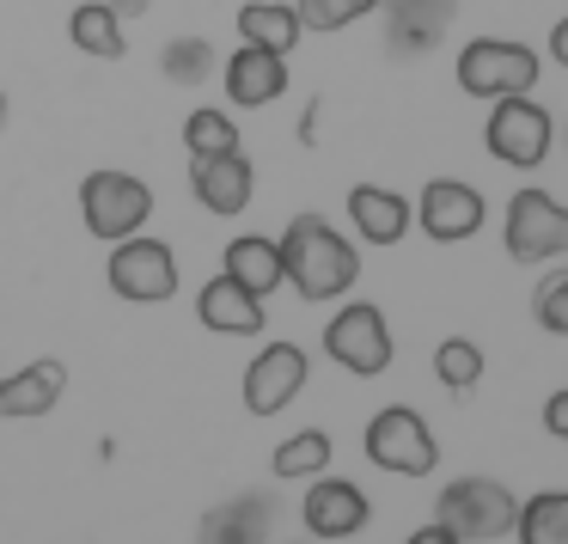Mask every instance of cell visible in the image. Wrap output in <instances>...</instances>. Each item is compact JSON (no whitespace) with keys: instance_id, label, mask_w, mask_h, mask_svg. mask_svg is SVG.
<instances>
[{"instance_id":"10","label":"cell","mask_w":568,"mask_h":544,"mask_svg":"<svg viewBox=\"0 0 568 544\" xmlns=\"http://www.w3.org/2000/svg\"><path fill=\"white\" fill-rule=\"evenodd\" d=\"M409 214L422 221V233L434 245H458V239H477L483 233V190L477 184H458V178H428L422 184V202H409Z\"/></svg>"},{"instance_id":"29","label":"cell","mask_w":568,"mask_h":544,"mask_svg":"<svg viewBox=\"0 0 568 544\" xmlns=\"http://www.w3.org/2000/svg\"><path fill=\"white\" fill-rule=\"evenodd\" d=\"M531 319L544 324L550 336H568V270H550L531 294Z\"/></svg>"},{"instance_id":"8","label":"cell","mask_w":568,"mask_h":544,"mask_svg":"<svg viewBox=\"0 0 568 544\" xmlns=\"http://www.w3.org/2000/svg\"><path fill=\"white\" fill-rule=\"evenodd\" d=\"M501 239H507V258L514 263L568 258V209L550 197V190H514L507 221H501Z\"/></svg>"},{"instance_id":"21","label":"cell","mask_w":568,"mask_h":544,"mask_svg":"<svg viewBox=\"0 0 568 544\" xmlns=\"http://www.w3.org/2000/svg\"><path fill=\"white\" fill-rule=\"evenodd\" d=\"M68 38H74L80 56H99V62H123L129 38H123V13L111 0H80L68 13Z\"/></svg>"},{"instance_id":"6","label":"cell","mask_w":568,"mask_h":544,"mask_svg":"<svg viewBox=\"0 0 568 544\" xmlns=\"http://www.w3.org/2000/svg\"><path fill=\"white\" fill-rule=\"evenodd\" d=\"M538 56L526 50V43L514 38H470L465 50H458V87L470 92V99H514V92H531L538 87Z\"/></svg>"},{"instance_id":"25","label":"cell","mask_w":568,"mask_h":544,"mask_svg":"<svg viewBox=\"0 0 568 544\" xmlns=\"http://www.w3.org/2000/svg\"><path fill=\"white\" fill-rule=\"evenodd\" d=\"M160 74L172 80V87H202V80L221 74V56H214L209 38H172L160 50Z\"/></svg>"},{"instance_id":"22","label":"cell","mask_w":568,"mask_h":544,"mask_svg":"<svg viewBox=\"0 0 568 544\" xmlns=\"http://www.w3.org/2000/svg\"><path fill=\"white\" fill-rule=\"evenodd\" d=\"M300 38H306V26H300V13H294V7H282V0H245V7H239V43L294 56Z\"/></svg>"},{"instance_id":"35","label":"cell","mask_w":568,"mask_h":544,"mask_svg":"<svg viewBox=\"0 0 568 544\" xmlns=\"http://www.w3.org/2000/svg\"><path fill=\"white\" fill-rule=\"evenodd\" d=\"M275 544H282V538H275Z\"/></svg>"},{"instance_id":"24","label":"cell","mask_w":568,"mask_h":544,"mask_svg":"<svg viewBox=\"0 0 568 544\" xmlns=\"http://www.w3.org/2000/svg\"><path fill=\"white\" fill-rule=\"evenodd\" d=\"M514 532L519 544H568V490H538L531 502H519Z\"/></svg>"},{"instance_id":"15","label":"cell","mask_w":568,"mask_h":544,"mask_svg":"<svg viewBox=\"0 0 568 544\" xmlns=\"http://www.w3.org/2000/svg\"><path fill=\"white\" fill-rule=\"evenodd\" d=\"M275 538V502L257 490L226 495L221 507H209L196 526V544H270Z\"/></svg>"},{"instance_id":"2","label":"cell","mask_w":568,"mask_h":544,"mask_svg":"<svg viewBox=\"0 0 568 544\" xmlns=\"http://www.w3.org/2000/svg\"><path fill=\"white\" fill-rule=\"evenodd\" d=\"M80 221H87L92 239L116 245V239L141 233L153 221V190L141 184L135 172H116V165H99V172L80 178Z\"/></svg>"},{"instance_id":"31","label":"cell","mask_w":568,"mask_h":544,"mask_svg":"<svg viewBox=\"0 0 568 544\" xmlns=\"http://www.w3.org/2000/svg\"><path fill=\"white\" fill-rule=\"evenodd\" d=\"M404 544H465V538H458V532H446L440 520H434V526H416V532H409Z\"/></svg>"},{"instance_id":"30","label":"cell","mask_w":568,"mask_h":544,"mask_svg":"<svg viewBox=\"0 0 568 544\" xmlns=\"http://www.w3.org/2000/svg\"><path fill=\"white\" fill-rule=\"evenodd\" d=\"M544 429H550V434H556V441H562V446H568V392H556V397H550V404H544Z\"/></svg>"},{"instance_id":"19","label":"cell","mask_w":568,"mask_h":544,"mask_svg":"<svg viewBox=\"0 0 568 544\" xmlns=\"http://www.w3.org/2000/svg\"><path fill=\"white\" fill-rule=\"evenodd\" d=\"M196 319L221 336H257L263 331V300L245 294L233 275H214L209 288L196 294Z\"/></svg>"},{"instance_id":"26","label":"cell","mask_w":568,"mask_h":544,"mask_svg":"<svg viewBox=\"0 0 568 544\" xmlns=\"http://www.w3.org/2000/svg\"><path fill=\"white\" fill-rule=\"evenodd\" d=\"M239 148V123L226 111H214V104H202V111L184 117V153L190 160H209V153H233Z\"/></svg>"},{"instance_id":"11","label":"cell","mask_w":568,"mask_h":544,"mask_svg":"<svg viewBox=\"0 0 568 544\" xmlns=\"http://www.w3.org/2000/svg\"><path fill=\"white\" fill-rule=\"evenodd\" d=\"M306 349L300 343H270L257 349V361L245 367V410L251 416H275L306 392Z\"/></svg>"},{"instance_id":"13","label":"cell","mask_w":568,"mask_h":544,"mask_svg":"<svg viewBox=\"0 0 568 544\" xmlns=\"http://www.w3.org/2000/svg\"><path fill=\"white\" fill-rule=\"evenodd\" d=\"M190 190H196V202L209 214H245L251 197H257V172H251L245 153H209V160H190Z\"/></svg>"},{"instance_id":"32","label":"cell","mask_w":568,"mask_h":544,"mask_svg":"<svg viewBox=\"0 0 568 544\" xmlns=\"http://www.w3.org/2000/svg\"><path fill=\"white\" fill-rule=\"evenodd\" d=\"M550 56H556V68H568V13L550 26Z\"/></svg>"},{"instance_id":"9","label":"cell","mask_w":568,"mask_h":544,"mask_svg":"<svg viewBox=\"0 0 568 544\" xmlns=\"http://www.w3.org/2000/svg\"><path fill=\"white\" fill-rule=\"evenodd\" d=\"M324 355H331L336 367L361 373V380L385 373L392 367V324H385V312L373 306V300H348V306L324 324Z\"/></svg>"},{"instance_id":"28","label":"cell","mask_w":568,"mask_h":544,"mask_svg":"<svg viewBox=\"0 0 568 544\" xmlns=\"http://www.w3.org/2000/svg\"><path fill=\"white\" fill-rule=\"evenodd\" d=\"M294 13L306 31H348L355 19L379 13V0H294Z\"/></svg>"},{"instance_id":"12","label":"cell","mask_w":568,"mask_h":544,"mask_svg":"<svg viewBox=\"0 0 568 544\" xmlns=\"http://www.w3.org/2000/svg\"><path fill=\"white\" fill-rule=\"evenodd\" d=\"M300 520H306L312 538H355V532L373 520V502L361 495V483L324 477V471H318L312 490H306V502H300Z\"/></svg>"},{"instance_id":"5","label":"cell","mask_w":568,"mask_h":544,"mask_svg":"<svg viewBox=\"0 0 568 544\" xmlns=\"http://www.w3.org/2000/svg\"><path fill=\"white\" fill-rule=\"evenodd\" d=\"M104 282H111V294L129 300V306H160V300L178 294V251L165 245V239L129 233V239L111 245Z\"/></svg>"},{"instance_id":"1","label":"cell","mask_w":568,"mask_h":544,"mask_svg":"<svg viewBox=\"0 0 568 544\" xmlns=\"http://www.w3.org/2000/svg\"><path fill=\"white\" fill-rule=\"evenodd\" d=\"M282 245V282L294 288L300 300L324 306V300H343L348 288L361 282V251L348 233H336L324 214H294L287 233L275 239Z\"/></svg>"},{"instance_id":"4","label":"cell","mask_w":568,"mask_h":544,"mask_svg":"<svg viewBox=\"0 0 568 544\" xmlns=\"http://www.w3.org/2000/svg\"><path fill=\"white\" fill-rule=\"evenodd\" d=\"M483 148L501 165H519V172H538L556 148V117L544 111L531 92H514V99H495L489 123H483Z\"/></svg>"},{"instance_id":"23","label":"cell","mask_w":568,"mask_h":544,"mask_svg":"<svg viewBox=\"0 0 568 544\" xmlns=\"http://www.w3.org/2000/svg\"><path fill=\"white\" fill-rule=\"evenodd\" d=\"M270 471H275L282 483H312L318 471H331V434H324V429H300V434H287V441L275 446Z\"/></svg>"},{"instance_id":"34","label":"cell","mask_w":568,"mask_h":544,"mask_svg":"<svg viewBox=\"0 0 568 544\" xmlns=\"http://www.w3.org/2000/svg\"><path fill=\"white\" fill-rule=\"evenodd\" d=\"M0 129H7V92H0Z\"/></svg>"},{"instance_id":"33","label":"cell","mask_w":568,"mask_h":544,"mask_svg":"<svg viewBox=\"0 0 568 544\" xmlns=\"http://www.w3.org/2000/svg\"><path fill=\"white\" fill-rule=\"evenodd\" d=\"M111 7H116L123 19H141V13H148V0H111Z\"/></svg>"},{"instance_id":"14","label":"cell","mask_w":568,"mask_h":544,"mask_svg":"<svg viewBox=\"0 0 568 544\" xmlns=\"http://www.w3.org/2000/svg\"><path fill=\"white\" fill-rule=\"evenodd\" d=\"M226 104H239V111H263V104H275L287 92V56L275 50H257V43H239L233 56H226Z\"/></svg>"},{"instance_id":"16","label":"cell","mask_w":568,"mask_h":544,"mask_svg":"<svg viewBox=\"0 0 568 544\" xmlns=\"http://www.w3.org/2000/svg\"><path fill=\"white\" fill-rule=\"evenodd\" d=\"M453 7L458 0H379L392 56H428L453 26Z\"/></svg>"},{"instance_id":"3","label":"cell","mask_w":568,"mask_h":544,"mask_svg":"<svg viewBox=\"0 0 568 544\" xmlns=\"http://www.w3.org/2000/svg\"><path fill=\"white\" fill-rule=\"evenodd\" d=\"M434 520L446 532H458L465 544H489V538H507L519 520V495L495 477H453L434 502Z\"/></svg>"},{"instance_id":"17","label":"cell","mask_w":568,"mask_h":544,"mask_svg":"<svg viewBox=\"0 0 568 544\" xmlns=\"http://www.w3.org/2000/svg\"><path fill=\"white\" fill-rule=\"evenodd\" d=\"M68 392V367L62 361H31V367L7 373L0 380V422H31V416H50Z\"/></svg>"},{"instance_id":"27","label":"cell","mask_w":568,"mask_h":544,"mask_svg":"<svg viewBox=\"0 0 568 544\" xmlns=\"http://www.w3.org/2000/svg\"><path fill=\"white\" fill-rule=\"evenodd\" d=\"M434 380H440L446 392H470V385L483 380V349L470 343V336H446V343L434 349Z\"/></svg>"},{"instance_id":"18","label":"cell","mask_w":568,"mask_h":544,"mask_svg":"<svg viewBox=\"0 0 568 544\" xmlns=\"http://www.w3.org/2000/svg\"><path fill=\"white\" fill-rule=\"evenodd\" d=\"M348 221H355V239H367V245H397L416 226V214H409V197H397V190L355 184L348 190Z\"/></svg>"},{"instance_id":"7","label":"cell","mask_w":568,"mask_h":544,"mask_svg":"<svg viewBox=\"0 0 568 544\" xmlns=\"http://www.w3.org/2000/svg\"><path fill=\"white\" fill-rule=\"evenodd\" d=\"M367 459L392 477H428L440 465V446H434V429L409 404H385L367 422Z\"/></svg>"},{"instance_id":"20","label":"cell","mask_w":568,"mask_h":544,"mask_svg":"<svg viewBox=\"0 0 568 544\" xmlns=\"http://www.w3.org/2000/svg\"><path fill=\"white\" fill-rule=\"evenodd\" d=\"M221 275H233L245 294L270 300L275 288H282V245L263 239V233H239L233 245H226V258H221Z\"/></svg>"}]
</instances>
